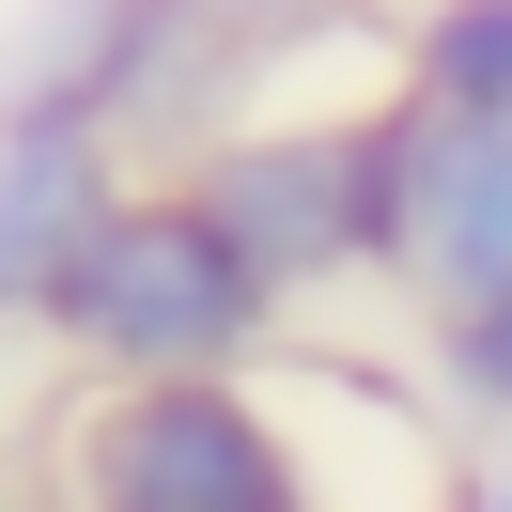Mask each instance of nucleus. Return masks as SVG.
<instances>
[{
	"instance_id": "nucleus-1",
	"label": "nucleus",
	"mask_w": 512,
	"mask_h": 512,
	"mask_svg": "<svg viewBox=\"0 0 512 512\" xmlns=\"http://www.w3.org/2000/svg\"><path fill=\"white\" fill-rule=\"evenodd\" d=\"M218 233L264 264L280 311H326V295L388 280L404 249V94H342V109H233L202 156H171Z\"/></svg>"
},
{
	"instance_id": "nucleus-5",
	"label": "nucleus",
	"mask_w": 512,
	"mask_h": 512,
	"mask_svg": "<svg viewBox=\"0 0 512 512\" xmlns=\"http://www.w3.org/2000/svg\"><path fill=\"white\" fill-rule=\"evenodd\" d=\"M140 187V156L109 125H0V311L32 326L63 295V264L94 249V218Z\"/></svg>"
},
{
	"instance_id": "nucleus-10",
	"label": "nucleus",
	"mask_w": 512,
	"mask_h": 512,
	"mask_svg": "<svg viewBox=\"0 0 512 512\" xmlns=\"http://www.w3.org/2000/svg\"><path fill=\"white\" fill-rule=\"evenodd\" d=\"M0 326H16V311H0Z\"/></svg>"
},
{
	"instance_id": "nucleus-2",
	"label": "nucleus",
	"mask_w": 512,
	"mask_h": 512,
	"mask_svg": "<svg viewBox=\"0 0 512 512\" xmlns=\"http://www.w3.org/2000/svg\"><path fill=\"white\" fill-rule=\"evenodd\" d=\"M32 326L94 388H125V373H249L295 311L264 295V264L218 233V202H202L187 171H140V187L94 218V249L63 264V295H47Z\"/></svg>"
},
{
	"instance_id": "nucleus-6",
	"label": "nucleus",
	"mask_w": 512,
	"mask_h": 512,
	"mask_svg": "<svg viewBox=\"0 0 512 512\" xmlns=\"http://www.w3.org/2000/svg\"><path fill=\"white\" fill-rule=\"evenodd\" d=\"M404 47V94L450 125H512V0H404L388 16Z\"/></svg>"
},
{
	"instance_id": "nucleus-3",
	"label": "nucleus",
	"mask_w": 512,
	"mask_h": 512,
	"mask_svg": "<svg viewBox=\"0 0 512 512\" xmlns=\"http://www.w3.org/2000/svg\"><path fill=\"white\" fill-rule=\"evenodd\" d=\"M63 481L78 512H311L295 435L249 373H125L63 419Z\"/></svg>"
},
{
	"instance_id": "nucleus-9",
	"label": "nucleus",
	"mask_w": 512,
	"mask_h": 512,
	"mask_svg": "<svg viewBox=\"0 0 512 512\" xmlns=\"http://www.w3.org/2000/svg\"><path fill=\"white\" fill-rule=\"evenodd\" d=\"M481 512H512V435H481Z\"/></svg>"
},
{
	"instance_id": "nucleus-4",
	"label": "nucleus",
	"mask_w": 512,
	"mask_h": 512,
	"mask_svg": "<svg viewBox=\"0 0 512 512\" xmlns=\"http://www.w3.org/2000/svg\"><path fill=\"white\" fill-rule=\"evenodd\" d=\"M404 311H466L512 295V125H450L404 94V249H388Z\"/></svg>"
},
{
	"instance_id": "nucleus-8",
	"label": "nucleus",
	"mask_w": 512,
	"mask_h": 512,
	"mask_svg": "<svg viewBox=\"0 0 512 512\" xmlns=\"http://www.w3.org/2000/svg\"><path fill=\"white\" fill-rule=\"evenodd\" d=\"M202 16H233V32H311V16H357V0H202Z\"/></svg>"
},
{
	"instance_id": "nucleus-7",
	"label": "nucleus",
	"mask_w": 512,
	"mask_h": 512,
	"mask_svg": "<svg viewBox=\"0 0 512 512\" xmlns=\"http://www.w3.org/2000/svg\"><path fill=\"white\" fill-rule=\"evenodd\" d=\"M419 373L450 388V419H466V435H512V295L419 311Z\"/></svg>"
}]
</instances>
